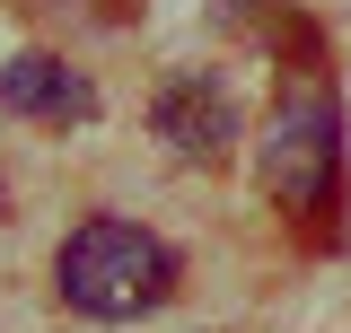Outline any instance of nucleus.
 I'll return each instance as SVG.
<instances>
[{"label":"nucleus","instance_id":"nucleus-2","mask_svg":"<svg viewBox=\"0 0 351 333\" xmlns=\"http://www.w3.org/2000/svg\"><path fill=\"white\" fill-rule=\"evenodd\" d=\"M255 175L299 219L343 202V106H334V88H290L272 106V123L255 140Z\"/></svg>","mask_w":351,"mask_h":333},{"label":"nucleus","instance_id":"nucleus-4","mask_svg":"<svg viewBox=\"0 0 351 333\" xmlns=\"http://www.w3.org/2000/svg\"><path fill=\"white\" fill-rule=\"evenodd\" d=\"M0 114L88 123V114H97V88H88V71H71L62 53H9V62H0Z\"/></svg>","mask_w":351,"mask_h":333},{"label":"nucleus","instance_id":"nucleus-1","mask_svg":"<svg viewBox=\"0 0 351 333\" xmlns=\"http://www.w3.org/2000/svg\"><path fill=\"white\" fill-rule=\"evenodd\" d=\"M184 281V263L158 228H141V219H114V210H97L80 219L62 254H53V290L71 316H97V325H141V316H158Z\"/></svg>","mask_w":351,"mask_h":333},{"label":"nucleus","instance_id":"nucleus-5","mask_svg":"<svg viewBox=\"0 0 351 333\" xmlns=\"http://www.w3.org/2000/svg\"><path fill=\"white\" fill-rule=\"evenodd\" d=\"M0 219H9V184H0Z\"/></svg>","mask_w":351,"mask_h":333},{"label":"nucleus","instance_id":"nucleus-3","mask_svg":"<svg viewBox=\"0 0 351 333\" xmlns=\"http://www.w3.org/2000/svg\"><path fill=\"white\" fill-rule=\"evenodd\" d=\"M149 132L184 166H228L237 140H246V114H237V88L219 71H167L149 88Z\"/></svg>","mask_w":351,"mask_h":333}]
</instances>
